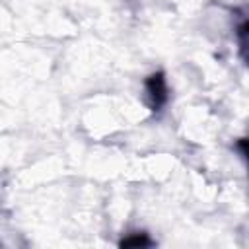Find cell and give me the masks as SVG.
<instances>
[{
  "instance_id": "7a4b0ae2",
  "label": "cell",
  "mask_w": 249,
  "mask_h": 249,
  "mask_svg": "<svg viewBox=\"0 0 249 249\" xmlns=\"http://www.w3.org/2000/svg\"><path fill=\"white\" fill-rule=\"evenodd\" d=\"M132 243H136V245H138V243H148V239H138V237H136V239H126V241H123V245H132Z\"/></svg>"
},
{
  "instance_id": "6da1fadb",
  "label": "cell",
  "mask_w": 249,
  "mask_h": 249,
  "mask_svg": "<svg viewBox=\"0 0 249 249\" xmlns=\"http://www.w3.org/2000/svg\"><path fill=\"white\" fill-rule=\"evenodd\" d=\"M148 89H150V95L156 97V107L165 99V86H163V80L161 76H152V80L148 82Z\"/></svg>"
}]
</instances>
